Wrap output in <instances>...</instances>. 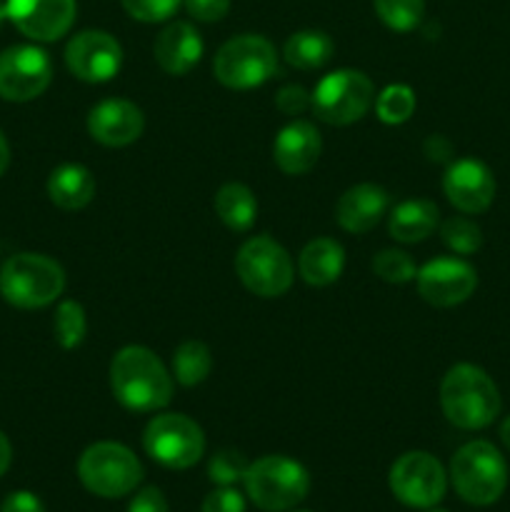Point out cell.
<instances>
[{
    "instance_id": "6da1fadb",
    "label": "cell",
    "mask_w": 510,
    "mask_h": 512,
    "mask_svg": "<svg viewBox=\"0 0 510 512\" xmlns=\"http://www.w3.org/2000/svg\"><path fill=\"white\" fill-rule=\"evenodd\" d=\"M110 390L125 410L155 413L173 400V375L143 345H125L110 360Z\"/></svg>"
},
{
    "instance_id": "7a4b0ae2",
    "label": "cell",
    "mask_w": 510,
    "mask_h": 512,
    "mask_svg": "<svg viewBox=\"0 0 510 512\" xmlns=\"http://www.w3.org/2000/svg\"><path fill=\"white\" fill-rule=\"evenodd\" d=\"M440 408L460 430H483L500 415V393L483 368L458 363L440 383Z\"/></svg>"
},
{
    "instance_id": "3957f363",
    "label": "cell",
    "mask_w": 510,
    "mask_h": 512,
    "mask_svg": "<svg viewBox=\"0 0 510 512\" xmlns=\"http://www.w3.org/2000/svg\"><path fill=\"white\" fill-rule=\"evenodd\" d=\"M450 483L468 505H493L508 488V465L488 440L465 443L450 460Z\"/></svg>"
},
{
    "instance_id": "277c9868",
    "label": "cell",
    "mask_w": 510,
    "mask_h": 512,
    "mask_svg": "<svg viewBox=\"0 0 510 512\" xmlns=\"http://www.w3.org/2000/svg\"><path fill=\"white\" fill-rule=\"evenodd\" d=\"M65 290V270L40 253H18L0 268V295L10 305L38 310L55 303Z\"/></svg>"
},
{
    "instance_id": "5b68a950",
    "label": "cell",
    "mask_w": 510,
    "mask_h": 512,
    "mask_svg": "<svg viewBox=\"0 0 510 512\" xmlns=\"http://www.w3.org/2000/svg\"><path fill=\"white\" fill-rule=\"evenodd\" d=\"M245 493L263 512H288L310 493V475L298 460L265 455L245 470Z\"/></svg>"
},
{
    "instance_id": "8992f818",
    "label": "cell",
    "mask_w": 510,
    "mask_h": 512,
    "mask_svg": "<svg viewBox=\"0 0 510 512\" xmlns=\"http://www.w3.org/2000/svg\"><path fill=\"white\" fill-rule=\"evenodd\" d=\"M78 478L88 493L98 498H123L143 480V465L130 448L120 443H95L78 460Z\"/></svg>"
},
{
    "instance_id": "52a82bcc",
    "label": "cell",
    "mask_w": 510,
    "mask_h": 512,
    "mask_svg": "<svg viewBox=\"0 0 510 512\" xmlns=\"http://www.w3.org/2000/svg\"><path fill=\"white\" fill-rule=\"evenodd\" d=\"M235 273L258 298H280L288 293L295 278L288 250L268 235H255L240 245L235 255Z\"/></svg>"
},
{
    "instance_id": "ba28073f",
    "label": "cell",
    "mask_w": 510,
    "mask_h": 512,
    "mask_svg": "<svg viewBox=\"0 0 510 512\" xmlns=\"http://www.w3.org/2000/svg\"><path fill=\"white\" fill-rule=\"evenodd\" d=\"M278 68L273 43L263 35H235L220 45L213 60V75L230 90H250L270 80Z\"/></svg>"
},
{
    "instance_id": "9c48e42d",
    "label": "cell",
    "mask_w": 510,
    "mask_h": 512,
    "mask_svg": "<svg viewBox=\"0 0 510 512\" xmlns=\"http://www.w3.org/2000/svg\"><path fill=\"white\" fill-rule=\"evenodd\" d=\"M375 103L373 80L360 70H335L328 73L310 95L315 115L328 125L358 123Z\"/></svg>"
},
{
    "instance_id": "30bf717a",
    "label": "cell",
    "mask_w": 510,
    "mask_h": 512,
    "mask_svg": "<svg viewBox=\"0 0 510 512\" xmlns=\"http://www.w3.org/2000/svg\"><path fill=\"white\" fill-rule=\"evenodd\" d=\"M143 448L163 468L188 470L203 458L205 435L203 428L188 415L163 413L145 425Z\"/></svg>"
},
{
    "instance_id": "8fae6325",
    "label": "cell",
    "mask_w": 510,
    "mask_h": 512,
    "mask_svg": "<svg viewBox=\"0 0 510 512\" xmlns=\"http://www.w3.org/2000/svg\"><path fill=\"white\" fill-rule=\"evenodd\" d=\"M390 493L408 508L430 510L443 500L448 490V475L435 455L413 450L400 455L388 475Z\"/></svg>"
},
{
    "instance_id": "7c38bea8",
    "label": "cell",
    "mask_w": 510,
    "mask_h": 512,
    "mask_svg": "<svg viewBox=\"0 0 510 512\" xmlns=\"http://www.w3.org/2000/svg\"><path fill=\"white\" fill-rule=\"evenodd\" d=\"M53 80V63L38 45H13L0 53V98L28 103L43 95Z\"/></svg>"
},
{
    "instance_id": "4fadbf2b",
    "label": "cell",
    "mask_w": 510,
    "mask_h": 512,
    "mask_svg": "<svg viewBox=\"0 0 510 512\" xmlns=\"http://www.w3.org/2000/svg\"><path fill=\"white\" fill-rule=\"evenodd\" d=\"M65 65L85 83H108L123 65V48L105 30H83L65 48Z\"/></svg>"
},
{
    "instance_id": "5bb4252c",
    "label": "cell",
    "mask_w": 510,
    "mask_h": 512,
    "mask_svg": "<svg viewBox=\"0 0 510 512\" xmlns=\"http://www.w3.org/2000/svg\"><path fill=\"white\" fill-rule=\"evenodd\" d=\"M418 293L435 308H455L465 303L478 288V273L470 263L458 258H435L415 275Z\"/></svg>"
},
{
    "instance_id": "9a60e30c",
    "label": "cell",
    "mask_w": 510,
    "mask_h": 512,
    "mask_svg": "<svg viewBox=\"0 0 510 512\" xmlns=\"http://www.w3.org/2000/svg\"><path fill=\"white\" fill-rule=\"evenodd\" d=\"M8 20L30 40L53 43L75 23V0H5Z\"/></svg>"
},
{
    "instance_id": "2e32d148",
    "label": "cell",
    "mask_w": 510,
    "mask_h": 512,
    "mask_svg": "<svg viewBox=\"0 0 510 512\" xmlns=\"http://www.w3.org/2000/svg\"><path fill=\"white\" fill-rule=\"evenodd\" d=\"M445 198L455 210L465 215H478L493 205L495 178L490 168L480 160L463 158L448 165L443 178Z\"/></svg>"
},
{
    "instance_id": "e0dca14e",
    "label": "cell",
    "mask_w": 510,
    "mask_h": 512,
    "mask_svg": "<svg viewBox=\"0 0 510 512\" xmlns=\"http://www.w3.org/2000/svg\"><path fill=\"white\" fill-rule=\"evenodd\" d=\"M145 130V115L135 103L110 98L95 105L88 113V133L105 148H125L135 143Z\"/></svg>"
},
{
    "instance_id": "ac0fdd59",
    "label": "cell",
    "mask_w": 510,
    "mask_h": 512,
    "mask_svg": "<svg viewBox=\"0 0 510 512\" xmlns=\"http://www.w3.org/2000/svg\"><path fill=\"white\" fill-rule=\"evenodd\" d=\"M323 150L318 128L308 120H293L278 133L273 143V160L280 173L305 175L315 168Z\"/></svg>"
},
{
    "instance_id": "d6986e66",
    "label": "cell",
    "mask_w": 510,
    "mask_h": 512,
    "mask_svg": "<svg viewBox=\"0 0 510 512\" xmlns=\"http://www.w3.org/2000/svg\"><path fill=\"white\" fill-rule=\"evenodd\" d=\"M390 208L388 190L375 183H358L345 190L335 203V220L348 233H368Z\"/></svg>"
},
{
    "instance_id": "ffe728a7",
    "label": "cell",
    "mask_w": 510,
    "mask_h": 512,
    "mask_svg": "<svg viewBox=\"0 0 510 512\" xmlns=\"http://www.w3.org/2000/svg\"><path fill=\"white\" fill-rule=\"evenodd\" d=\"M155 63L168 75H188L203 58V38L185 20L168 23L153 43Z\"/></svg>"
},
{
    "instance_id": "44dd1931",
    "label": "cell",
    "mask_w": 510,
    "mask_h": 512,
    "mask_svg": "<svg viewBox=\"0 0 510 512\" xmlns=\"http://www.w3.org/2000/svg\"><path fill=\"white\" fill-rule=\"evenodd\" d=\"M345 268V250L338 240L333 238H315L300 250L298 273L313 288H325L333 285L343 275Z\"/></svg>"
},
{
    "instance_id": "7402d4cb",
    "label": "cell",
    "mask_w": 510,
    "mask_h": 512,
    "mask_svg": "<svg viewBox=\"0 0 510 512\" xmlns=\"http://www.w3.org/2000/svg\"><path fill=\"white\" fill-rule=\"evenodd\" d=\"M48 198L60 210H83L95 198V178L85 165L65 163L48 178Z\"/></svg>"
},
{
    "instance_id": "603a6c76",
    "label": "cell",
    "mask_w": 510,
    "mask_h": 512,
    "mask_svg": "<svg viewBox=\"0 0 510 512\" xmlns=\"http://www.w3.org/2000/svg\"><path fill=\"white\" fill-rule=\"evenodd\" d=\"M440 210L433 200H405L393 208L388 218L390 238L398 243H420L438 228Z\"/></svg>"
},
{
    "instance_id": "cb8c5ba5",
    "label": "cell",
    "mask_w": 510,
    "mask_h": 512,
    "mask_svg": "<svg viewBox=\"0 0 510 512\" xmlns=\"http://www.w3.org/2000/svg\"><path fill=\"white\" fill-rule=\"evenodd\" d=\"M215 215L225 228L235 230V233H245L253 228L255 218H258V200H255L253 190L243 183H225L215 193Z\"/></svg>"
},
{
    "instance_id": "d4e9b609",
    "label": "cell",
    "mask_w": 510,
    "mask_h": 512,
    "mask_svg": "<svg viewBox=\"0 0 510 512\" xmlns=\"http://www.w3.org/2000/svg\"><path fill=\"white\" fill-rule=\"evenodd\" d=\"M333 40L323 30H298L285 40L283 55L293 68L298 70H318L333 58Z\"/></svg>"
},
{
    "instance_id": "484cf974",
    "label": "cell",
    "mask_w": 510,
    "mask_h": 512,
    "mask_svg": "<svg viewBox=\"0 0 510 512\" xmlns=\"http://www.w3.org/2000/svg\"><path fill=\"white\" fill-rule=\"evenodd\" d=\"M213 370V355L210 348L200 340H185L173 353V378L183 388H195L203 383Z\"/></svg>"
},
{
    "instance_id": "4316f807",
    "label": "cell",
    "mask_w": 510,
    "mask_h": 512,
    "mask_svg": "<svg viewBox=\"0 0 510 512\" xmlns=\"http://www.w3.org/2000/svg\"><path fill=\"white\" fill-rule=\"evenodd\" d=\"M53 330L60 348H78L85 340V335H88V318H85L83 305L75 303V300H63V303L58 305V310H55Z\"/></svg>"
},
{
    "instance_id": "83f0119b",
    "label": "cell",
    "mask_w": 510,
    "mask_h": 512,
    "mask_svg": "<svg viewBox=\"0 0 510 512\" xmlns=\"http://www.w3.org/2000/svg\"><path fill=\"white\" fill-rule=\"evenodd\" d=\"M373 8L383 25L395 33H410L425 15V0H373Z\"/></svg>"
},
{
    "instance_id": "f1b7e54d",
    "label": "cell",
    "mask_w": 510,
    "mask_h": 512,
    "mask_svg": "<svg viewBox=\"0 0 510 512\" xmlns=\"http://www.w3.org/2000/svg\"><path fill=\"white\" fill-rule=\"evenodd\" d=\"M415 113V93L410 85L395 83L388 88L380 90V95L375 98V115L383 120L385 125H400L405 120H410V115Z\"/></svg>"
},
{
    "instance_id": "f546056e",
    "label": "cell",
    "mask_w": 510,
    "mask_h": 512,
    "mask_svg": "<svg viewBox=\"0 0 510 512\" xmlns=\"http://www.w3.org/2000/svg\"><path fill=\"white\" fill-rule=\"evenodd\" d=\"M440 238L453 253L473 255L483 245V230L473 220L463 218V215H453V218L440 225Z\"/></svg>"
},
{
    "instance_id": "4dcf8cb0",
    "label": "cell",
    "mask_w": 510,
    "mask_h": 512,
    "mask_svg": "<svg viewBox=\"0 0 510 512\" xmlns=\"http://www.w3.org/2000/svg\"><path fill=\"white\" fill-rule=\"evenodd\" d=\"M373 273L378 275L380 280L385 283H393V285H403L415 280L418 275V268H415L413 258L403 250H380L378 255L373 258Z\"/></svg>"
},
{
    "instance_id": "1f68e13d",
    "label": "cell",
    "mask_w": 510,
    "mask_h": 512,
    "mask_svg": "<svg viewBox=\"0 0 510 512\" xmlns=\"http://www.w3.org/2000/svg\"><path fill=\"white\" fill-rule=\"evenodd\" d=\"M248 460L243 458L235 450H220L210 458L208 463V478L213 480L220 488H233L238 480L245 478V470H248Z\"/></svg>"
},
{
    "instance_id": "d6a6232c",
    "label": "cell",
    "mask_w": 510,
    "mask_h": 512,
    "mask_svg": "<svg viewBox=\"0 0 510 512\" xmlns=\"http://www.w3.org/2000/svg\"><path fill=\"white\" fill-rule=\"evenodd\" d=\"M120 3L125 13L140 23H163L170 15H175L183 0H120Z\"/></svg>"
},
{
    "instance_id": "836d02e7",
    "label": "cell",
    "mask_w": 510,
    "mask_h": 512,
    "mask_svg": "<svg viewBox=\"0 0 510 512\" xmlns=\"http://www.w3.org/2000/svg\"><path fill=\"white\" fill-rule=\"evenodd\" d=\"M200 512H245V500L235 488H215L205 495Z\"/></svg>"
},
{
    "instance_id": "e575fe53",
    "label": "cell",
    "mask_w": 510,
    "mask_h": 512,
    "mask_svg": "<svg viewBox=\"0 0 510 512\" xmlns=\"http://www.w3.org/2000/svg\"><path fill=\"white\" fill-rule=\"evenodd\" d=\"M183 5L190 18H195L198 23L223 20L230 10V0H183Z\"/></svg>"
},
{
    "instance_id": "d590c367",
    "label": "cell",
    "mask_w": 510,
    "mask_h": 512,
    "mask_svg": "<svg viewBox=\"0 0 510 512\" xmlns=\"http://www.w3.org/2000/svg\"><path fill=\"white\" fill-rule=\"evenodd\" d=\"M275 105H278L280 113L300 115L308 110L310 95L308 90L300 88V85H285V88H280L278 95H275Z\"/></svg>"
},
{
    "instance_id": "8d00e7d4",
    "label": "cell",
    "mask_w": 510,
    "mask_h": 512,
    "mask_svg": "<svg viewBox=\"0 0 510 512\" xmlns=\"http://www.w3.org/2000/svg\"><path fill=\"white\" fill-rule=\"evenodd\" d=\"M128 512H170L168 500L158 488H143L130 500Z\"/></svg>"
},
{
    "instance_id": "74e56055",
    "label": "cell",
    "mask_w": 510,
    "mask_h": 512,
    "mask_svg": "<svg viewBox=\"0 0 510 512\" xmlns=\"http://www.w3.org/2000/svg\"><path fill=\"white\" fill-rule=\"evenodd\" d=\"M0 512H45V505L40 503L38 495L28 490H15L0 505Z\"/></svg>"
},
{
    "instance_id": "f35d334b",
    "label": "cell",
    "mask_w": 510,
    "mask_h": 512,
    "mask_svg": "<svg viewBox=\"0 0 510 512\" xmlns=\"http://www.w3.org/2000/svg\"><path fill=\"white\" fill-rule=\"evenodd\" d=\"M10 460H13V448H10V440L0 433V478L8 473Z\"/></svg>"
},
{
    "instance_id": "ab89813d",
    "label": "cell",
    "mask_w": 510,
    "mask_h": 512,
    "mask_svg": "<svg viewBox=\"0 0 510 512\" xmlns=\"http://www.w3.org/2000/svg\"><path fill=\"white\" fill-rule=\"evenodd\" d=\"M10 165V145H8V138L3 135V130H0V175L8 170Z\"/></svg>"
},
{
    "instance_id": "60d3db41",
    "label": "cell",
    "mask_w": 510,
    "mask_h": 512,
    "mask_svg": "<svg viewBox=\"0 0 510 512\" xmlns=\"http://www.w3.org/2000/svg\"><path fill=\"white\" fill-rule=\"evenodd\" d=\"M500 440H503L505 448L510 450V415L503 420V423H500Z\"/></svg>"
},
{
    "instance_id": "b9f144b4",
    "label": "cell",
    "mask_w": 510,
    "mask_h": 512,
    "mask_svg": "<svg viewBox=\"0 0 510 512\" xmlns=\"http://www.w3.org/2000/svg\"><path fill=\"white\" fill-rule=\"evenodd\" d=\"M5 20H8V8H5V3L0 0V25H3Z\"/></svg>"
},
{
    "instance_id": "7bdbcfd3",
    "label": "cell",
    "mask_w": 510,
    "mask_h": 512,
    "mask_svg": "<svg viewBox=\"0 0 510 512\" xmlns=\"http://www.w3.org/2000/svg\"><path fill=\"white\" fill-rule=\"evenodd\" d=\"M428 512H445V510H435V508H430Z\"/></svg>"
},
{
    "instance_id": "ee69618b",
    "label": "cell",
    "mask_w": 510,
    "mask_h": 512,
    "mask_svg": "<svg viewBox=\"0 0 510 512\" xmlns=\"http://www.w3.org/2000/svg\"><path fill=\"white\" fill-rule=\"evenodd\" d=\"M288 512H310V510H288Z\"/></svg>"
}]
</instances>
